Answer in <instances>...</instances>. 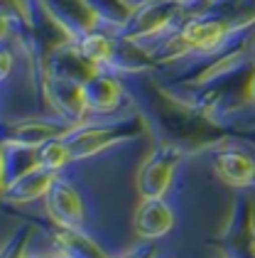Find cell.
<instances>
[{
	"label": "cell",
	"instance_id": "1",
	"mask_svg": "<svg viewBox=\"0 0 255 258\" xmlns=\"http://www.w3.org/2000/svg\"><path fill=\"white\" fill-rule=\"evenodd\" d=\"M137 231L147 238L162 236L169 226H172V212L159 202V199H147L140 212H137V221H135Z\"/></svg>",
	"mask_w": 255,
	"mask_h": 258
},
{
	"label": "cell",
	"instance_id": "2",
	"mask_svg": "<svg viewBox=\"0 0 255 258\" xmlns=\"http://www.w3.org/2000/svg\"><path fill=\"white\" fill-rule=\"evenodd\" d=\"M216 170L231 184H248L255 177V165L240 153H223L216 158Z\"/></svg>",
	"mask_w": 255,
	"mask_h": 258
},
{
	"label": "cell",
	"instance_id": "3",
	"mask_svg": "<svg viewBox=\"0 0 255 258\" xmlns=\"http://www.w3.org/2000/svg\"><path fill=\"white\" fill-rule=\"evenodd\" d=\"M226 27L221 22H192L184 27V40L194 47H216L223 40Z\"/></svg>",
	"mask_w": 255,
	"mask_h": 258
},
{
	"label": "cell",
	"instance_id": "4",
	"mask_svg": "<svg viewBox=\"0 0 255 258\" xmlns=\"http://www.w3.org/2000/svg\"><path fill=\"white\" fill-rule=\"evenodd\" d=\"M71 158V153H69V148L64 145V143H59V140H47L44 145H42V150H39V160H42V165L44 167H49V170H59V167H64L66 162Z\"/></svg>",
	"mask_w": 255,
	"mask_h": 258
},
{
	"label": "cell",
	"instance_id": "5",
	"mask_svg": "<svg viewBox=\"0 0 255 258\" xmlns=\"http://www.w3.org/2000/svg\"><path fill=\"white\" fill-rule=\"evenodd\" d=\"M81 47H83V54H86L89 59H94V61L108 59V54H111V44L103 40V37H98V35H91V37H86Z\"/></svg>",
	"mask_w": 255,
	"mask_h": 258
},
{
	"label": "cell",
	"instance_id": "6",
	"mask_svg": "<svg viewBox=\"0 0 255 258\" xmlns=\"http://www.w3.org/2000/svg\"><path fill=\"white\" fill-rule=\"evenodd\" d=\"M8 72H10V54L0 49V79H5Z\"/></svg>",
	"mask_w": 255,
	"mask_h": 258
},
{
	"label": "cell",
	"instance_id": "7",
	"mask_svg": "<svg viewBox=\"0 0 255 258\" xmlns=\"http://www.w3.org/2000/svg\"><path fill=\"white\" fill-rule=\"evenodd\" d=\"M5 35H8V20H5V18L0 15V40H3Z\"/></svg>",
	"mask_w": 255,
	"mask_h": 258
}]
</instances>
